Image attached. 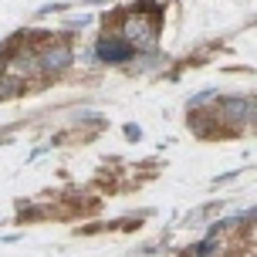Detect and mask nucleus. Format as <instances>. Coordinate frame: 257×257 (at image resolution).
Segmentation results:
<instances>
[{
    "mask_svg": "<svg viewBox=\"0 0 257 257\" xmlns=\"http://www.w3.org/2000/svg\"><path fill=\"white\" fill-rule=\"evenodd\" d=\"M122 38L132 44V48H153L156 38H159V24L146 14H128L125 24H122Z\"/></svg>",
    "mask_w": 257,
    "mask_h": 257,
    "instance_id": "1",
    "label": "nucleus"
},
{
    "mask_svg": "<svg viewBox=\"0 0 257 257\" xmlns=\"http://www.w3.org/2000/svg\"><path fill=\"white\" fill-rule=\"evenodd\" d=\"M95 58L105 61V64H128L132 58H136V48H132L122 34H118V38H98V44H95Z\"/></svg>",
    "mask_w": 257,
    "mask_h": 257,
    "instance_id": "2",
    "label": "nucleus"
},
{
    "mask_svg": "<svg viewBox=\"0 0 257 257\" xmlns=\"http://www.w3.org/2000/svg\"><path fill=\"white\" fill-rule=\"evenodd\" d=\"M71 61H75V51H71L68 44L44 48V51H38V58H34L38 71H48V75H54V71H64V68H68Z\"/></svg>",
    "mask_w": 257,
    "mask_h": 257,
    "instance_id": "3",
    "label": "nucleus"
},
{
    "mask_svg": "<svg viewBox=\"0 0 257 257\" xmlns=\"http://www.w3.org/2000/svg\"><path fill=\"white\" fill-rule=\"evenodd\" d=\"M223 118L230 125H250L254 122V102L250 98H227L223 102Z\"/></svg>",
    "mask_w": 257,
    "mask_h": 257,
    "instance_id": "4",
    "label": "nucleus"
},
{
    "mask_svg": "<svg viewBox=\"0 0 257 257\" xmlns=\"http://www.w3.org/2000/svg\"><path fill=\"white\" fill-rule=\"evenodd\" d=\"M217 250H220L217 237H206L203 244H193V247H186V254H217Z\"/></svg>",
    "mask_w": 257,
    "mask_h": 257,
    "instance_id": "5",
    "label": "nucleus"
},
{
    "mask_svg": "<svg viewBox=\"0 0 257 257\" xmlns=\"http://www.w3.org/2000/svg\"><path fill=\"white\" fill-rule=\"evenodd\" d=\"M213 98H217V88H203V91H196V95L190 98V108H203V105L213 102Z\"/></svg>",
    "mask_w": 257,
    "mask_h": 257,
    "instance_id": "6",
    "label": "nucleus"
},
{
    "mask_svg": "<svg viewBox=\"0 0 257 257\" xmlns=\"http://www.w3.org/2000/svg\"><path fill=\"white\" fill-rule=\"evenodd\" d=\"M21 91V78H0V98H11Z\"/></svg>",
    "mask_w": 257,
    "mask_h": 257,
    "instance_id": "7",
    "label": "nucleus"
},
{
    "mask_svg": "<svg viewBox=\"0 0 257 257\" xmlns=\"http://www.w3.org/2000/svg\"><path fill=\"white\" fill-rule=\"evenodd\" d=\"M125 139L128 142H139L142 139V128L139 125H125Z\"/></svg>",
    "mask_w": 257,
    "mask_h": 257,
    "instance_id": "8",
    "label": "nucleus"
}]
</instances>
